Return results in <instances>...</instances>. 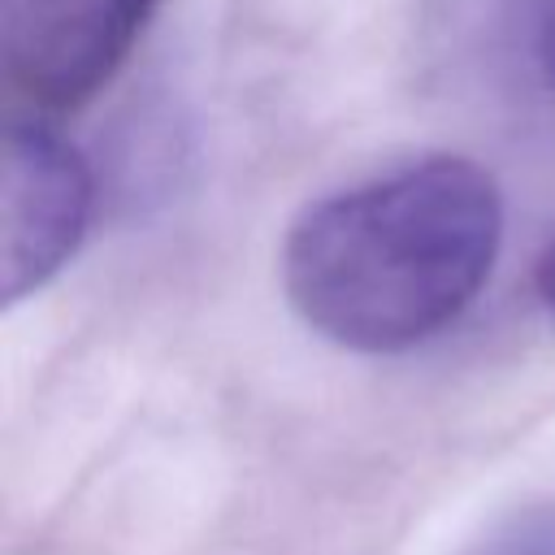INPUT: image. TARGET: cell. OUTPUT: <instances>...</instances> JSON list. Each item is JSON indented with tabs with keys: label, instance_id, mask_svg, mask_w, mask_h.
<instances>
[{
	"label": "cell",
	"instance_id": "6da1fadb",
	"mask_svg": "<svg viewBox=\"0 0 555 555\" xmlns=\"http://www.w3.org/2000/svg\"><path fill=\"white\" fill-rule=\"evenodd\" d=\"M503 195L468 156H421L299 212L282 243L295 312L347 351H408L490 282Z\"/></svg>",
	"mask_w": 555,
	"mask_h": 555
},
{
	"label": "cell",
	"instance_id": "7a4b0ae2",
	"mask_svg": "<svg viewBox=\"0 0 555 555\" xmlns=\"http://www.w3.org/2000/svg\"><path fill=\"white\" fill-rule=\"evenodd\" d=\"M160 0H0L9 82L43 108L91 100L130 56Z\"/></svg>",
	"mask_w": 555,
	"mask_h": 555
},
{
	"label": "cell",
	"instance_id": "3957f363",
	"mask_svg": "<svg viewBox=\"0 0 555 555\" xmlns=\"http://www.w3.org/2000/svg\"><path fill=\"white\" fill-rule=\"evenodd\" d=\"M0 208V286L4 304H17L52 282L78 251L91 225V169L52 126L13 121L4 134Z\"/></svg>",
	"mask_w": 555,
	"mask_h": 555
},
{
	"label": "cell",
	"instance_id": "277c9868",
	"mask_svg": "<svg viewBox=\"0 0 555 555\" xmlns=\"http://www.w3.org/2000/svg\"><path fill=\"white\" fill-rule=\"evenodd\" d=\"M468 555H555V503H525L503 512Z\"/></svg>",
	"mask_w": 555,
	"mask_h": 555
},
{
	"label": "cell",
	"instance_id": "5b68a950",
	"mask_svg": "<svg viewBox=\"0 0 555 555\" xmlns=\"http://www.w3.org/2000/svg\"><path fill=\"white\" fill-rule=\"evenodd\" d=\"M525 48L542 74V82L555 91V0H516Z\"/></svg>",
	"mask_w": 555,
	"mask_h": 555
},
{
	"label": "cell",
	"instance_id": "8992f818",
	"mask_svg": "<svg viewBox=\"0 0 555 555\" xmlns=\"http://www.w3.org/2000/svg\"><path fill=\"white\" fill-rule=\"evenodd\" d=\"M538 282H542V299H546V308H551V317H555V243H551V251H546V260H542Z\"/></svg>",
	"mask_w": 555,
	"mask_h": 555
}]
</instances>
